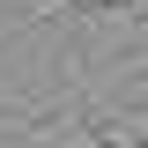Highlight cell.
Wrapping results in <instances>:
<instances>
[{"instance_id": "obj_1", "label": "cell", "mask_w": 148, "mask_h": 148, "mask_svg": "<svg viewBox=\"0 0 148 148\" xmlns=\"http://www.w3.org/2000/svg\"><path fill=\"white\" fill-rule=\"evenodd\" d=\"M8 111H30V104H22V96H8V89H0V119H8Z\"/></svg>"}]
</instances>
